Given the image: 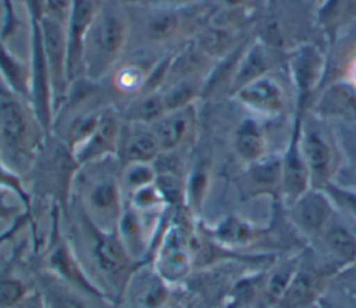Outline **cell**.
<instances>
[{"mask_svg":"<svg viewBox=\"0 0 356 308\" xmlns=\"http://www.w3.org/2000/svg\"><path fill=\"white\" fill-rule=\"evenodd\" d=\"M157 172L153 162H129L121 165V185L128 193L154 183Z\"/></svg>","mask_w":356,"mask_h":308,"instance_id":"25","label":"cell"},{"mask_svg":"<svg viewBox=\"0 0 356 308\" xmlns=\"http://www.w3.org/2000/svg\"><path fill=\"white\" fill-rule=\"evenodd\" d=\"M321 308H335V307L327 301H321Z\"/></svg>","mask_w":356,"mask_h":308,"instance_id":"41","label":"cell"},{"mask_svg":"<svg viewBox=\"0 0 356 308\" xmlns=\"http://www.w3.org/2000/svg\"><path fill=\"white\" fill-rule=\"evenodd\" d=\"M165 112L163 99L159 92L142 93L127 101L124 108L118 112L120 118L125 122H135L152 125Z\"/></svg>","mask_w":356,"mask_h":308,"instance_id":"23","label":"cell"},{"mask_svg":"<svg viewBox=\"0 0 356 308\" xmlns=\"http://www.w3.org/2000/svg\"><path fill=\"white\" fill-rule=\"evenodd\" d=\"M154 269L165 282H178L186 276L189 269V251L181 228L171 226L164 234Z\"/></svg>","mask_w":356,"mask_h":308,"instance_id":"16","label":"cell"},{"mask_svg":"<svg viewBox=\"0 0 356 308\" xmlns=\"http://www.w3.org/2000/svg\"><path fill=\"white\" fill-rule=\"evenodd\" d=\"M342 164L332 183L356 191V122H332Z\"/></svg>","mask_w":356,"mask_h":308,"instance_id":"19","label":"cell"},{"mask_svg":"<svg viewBox=\"0 0 356 308\" xmlns=\"http://www.w3.org/2000/svg\"><path fill=\"white\" fill-rule=\"evenodd\" d=\"M3 14L0 22V37L7 42L21 26V21L14 10V0H1Z\"/></svg>","mask_w":356,"mask_h":308,"instance_id":"32","label":"cell"},{"mask_svg":"<svg viewBox=\"0 0 356 308\" xmlns=\"http://www.w3.org/2000/svg\"><path fill=\"white\" fill-rule=\"evenodd\" d=\"M291 218L299 230L317 236L334 218L335 205L324 190L310 187L291 205Z\"/></svg>","mask_w":356,"mask_h":308,"instance_id":"11","label":"cell"},{"mask_svg":"<svg viewBox=\"0 0 356 308\" xmlns=\"http://www.w3.org/2000/svg\"><path fill=\"white\" fill-rule=\"evenodd\" d=\"M299 264L296 261H289L280 268H277L266 280V302L273 305L278 304L284 296L288 284L291 283Z\"/></svg>","mask_w":356,"mask_h":308,"instance_id":"27","label":"cell"},{"mask_svg":"<svg viewBox=\"0 0 356 308\" xmlns=\"http://www.w3.org/2000/svg\"><path fill=\"white\" fill-rule=\"evenodd\" d=\"M236 100L254 114L274 118L286 110V92L280 79L268 72L234 93Z\"/></svg>","mask_w":356,"mask_h":308,"instance_id":"8","label":"cell"},{"mask_svg":"<svg viewBox=\"0 0 356 308\" xmlns=\"http://www.w3.org/2000/svg\"><path fill=\"white\" fill-rule=\"evenodd\" d=\"M43 51L51 79L54 117L67 99L70 90L68 67H67V44L65 26L49 17H43L39 22Z\"/></svg>","mask_w":356,"mask_h":308,"instance_id":"7","label":"cell"},{"mask_svg":"<svg viewBox=\"0 0 356 308\" xmlns=\"http://www.w3.org/2000/svg\"><path fill=\"white\" fill-rule=\"evenodd\" d=\"M29 37H31V93L29 104L31 108L47 136L51 135L54 122V108H53V87L51 79L43 51L40 26L36 22L29 24Z\"/></svg>","mask_w":356,"mask_h":308,"instance_id":"6","label":"cell"},{"mask_svg":"<svg viewBox=\"0 0 356 308\" xmlns=\"http://www.w3.org/2000/svg\"><path fill=\"white\" fill-rule=\"evenodd\" d=\"M318 276L307 269L298 266L288 289L278 301V308H305L316 297Z\"/></svg>","mask_w":356,"mask_h":308,"instance_id":"24","label":"cell"},{"mask_svg":"<svg viewBox=\"0 0 356 308\" xmlns=\"http://www.w3.org/2000/svg\"><path fill=\"white\" fill-rule=\"evenodd\" d=\"M313 114L327 122H356V85L337 79L324 86Z\"/></svg>","mask_w":356,"mask_h":308,"instance_id":"12","label":"cell"},{"mask_svg":"<svg viewBox=\"0 0 356 308\" xmlns=\"http://www.w3.org/2000/svg\"><path fill=\"white\" fill-rule=\"evenodd\" d=\"M281 186L289 205L310 189V176L299 147V123L296 122L286 151L281 160Z\"/></svg>","mask_w":356,"mask_h":308,"instance_id":"17","label":"cell"},{"mask_svg":"<svg viewBox=\"0 0 356 308\" xmlns=\"http://www.w3.org/2000/svg\"><path fill=\"white\" fill-rule=\"evenodd\" d=\"M0 78L7 87L29 103L31 68L28 62L18 58L0 37Z\"/></svg>","mask_w":356,"mask_h":308,"instance_id":"21","label":"cell"},{"mask_svg":"<svg viewBox=\"0 0 356 308\" xmlns=\"http://www.w3.org/2000/svg\"><path fill=\"white\" fill-rule=\"evenodd\" d=\"M78 189L85 215L102 232H117L124 211L121 162L117 157H107L81 165L72 190Z\"/></svg>","mask_w":356,"mask_h":308,"instance_id":"3","label":"cell"},{"mask_svg":"<svg viewBox=\"0 0 356 308\" xmlns=\"http://www.w3.org/2000/svg\"><path fill=\"white\" fill-rule=\"evenodd\" d=\"M99 0H74L68 21L65 24L67 67L71 85L82 78L83 43L92 19L97 11Z\"/></svg>","mask_w":356,"mask_h":308,"instance_id":"9","label":"cell"},{"mask_svg":"<svg viewBox=\"0 0 356 308\" xmlns=\"http://www.w3.org/2000/svg\"><path fill=\"white\" fill-rule=\"evenodd\" d=\"M323 190L328 194L335 207L343 209L349 216L356 221V191L352 189L342 187L335 183H328L323 187Z\"/></svg>","mask_w":356,"mask_h":308,"instance_id":"31","label":"cell"},{"mask_svg":"<svg viewBox=\"0 0 356 308\" xmlns=\"http://www.w3.org/2000/svg\"><path fill=\"white\" fill-rule=\"evenodd\" d=\"M128 40V12L113 4H99L83 43L82 78L102 83L122 60Z\"/></svg>","mask_w":356,"mask_h":308,"instance_id":"4","label":"cell"},{"mask_svg":"<svg viewBox=\"0 0 356 308\" xmlns=\"http://www.w3.org/2000/svg\"><path fill=\"white\" fill-rule=\"evenodd\" d=\"M317 236L321 237L323 247L334 262L346 266L356 261V237L334 218Z\"/></svg>","mask_w":356,"mask_h":308,"instance_id":"20","label":"cell"},{"mask_svg":"<svg viewBox=\"0 0 356 308\" xmlns=\"http://www.w3.org/2000/svg\"><path fill=\"white\" fill-rule=\"evenodd\" d=\"M15 308H47V304L40 291L32 290L28 291V294L18 302Z\"/></svg>","mask_w":356,"mask_h":308,"instance_id":"36","label":"cell"},{"mask_svg":"<svg viewBox=\"0 0 356 308\" xmlns=\"http://www.w3.org/2000/svg\"><path fill=\"white\" fill-rule=\"evenodd\" d=\"M228 6H238V4H241L243 0H224Z\"/></svg>","mask_w":356,"mask_h":308,"instance_id":"40","label":"cell"},{"mask_svg":"<svg viewBox=\"0 0 356 308\" xmlns=\"http://www.w3.org/2000/svg\"><path fill=\"white\" fill-rule=\"evenodd\" d=\"M26 294V286L21 279L13 276L0 279V308H15Z\"/></svg>","mask_w":356,"mask_h":308,"instance_id":"30","label":"cell"},{"mask_svg":"<svg viewBox=\"0 0 356 308\" xmlns=\"http://www.w3.org/2000/svg\"><path fill=\"white\" fill-rule=\"evenodd\" d=\"M0 189L11 191L22 201V204L26 208H29L31 194L28 193V190L25 189V186L22 183L21 173H18L17 171H14L8 165H6L1 160H0Z\"/></svg>","mask_w":356,"mask_h":308,"instance_id":"29","label":"cell"},{"mask_svg":"<svg viewBox=\"0 0 356 308\" xmlns=\"http://www.w3.org/2000/svg\"><path fill=\"white\" fill-rule=\"evenodd\" d=\"M47 137L31 104L0 78V160L18 173H28Z\"/></svg>","mask_w":356,"mask_h":308,"instance_id":"2","label":"cell"},{"mask_svg":"<svg viewBox=\"0 0 356 308\" xmlns=\"http://www.w3.org/2000/svg\"><path fill=\"white\" fill-rule=\"evenodd\" d=\"M74 0H46L44 17H49L65 26Z\"/></svg>","mask_w":356,"mask_h":308,"instance_id":"34","label":"cell"},{"mask_svg":"<svg viewBox=\"0 0 356 308\" xmlns=\"http://www.w3.org/2000/svg\"><path fill=\"white\" fill-rule=\"evenodd\" d=\"M125 290L132 308H160L168 297L165 280L156 269H140L129 275Z\"/></svg>","mask_w":356,"mask_h":308,"instance_id":"18","label":"cell"},{"mask_svg":"<svg viewBox=\"0 0 356 308\" xmlns=\"http://www.w3.org/2000/svg\"><path fill=\"white\" fill-rule=\"evenodd\" d=\"M128 12L129 40L125 53H139L161 58L191 42L206 24L199 14L185 7L138 6Z\"/></svg>","mask_w":356,"mask_h":308,"instance_id":"1","label":"cell"},{"mask_svg":"<svg viewBox=\"0 0 356 308\" xmlns=\"http://www.w3.org/2000/svg\"><path fill=\"white\" fill-rule=\"evenodd\" d=\"M266 136L259 122L253 118L243 119L234 132V150L236 155L242 161L253 164L266 157Z\"/></svg>","mask_w":356,"mask_h":308,"instance_id":"22","label":"cell"},{"mask_svg":"<svg viewBox=\"0 0 356 308\" xmlns=\"http://www.w3.org/2000/svg\"><path fill=\"white\" fill-rule=\"evenodd\" d=\"M21 1L26 8V12L29 17V24H32V22L39 24L42 21V18L44 17L46 0H21Z\"/></svg>","mask_w":356,"mask_h":308,"instance_id":"35","label":"cell"},{"mask_svg":"<svg viewBox=\"0 0 356 308\" xmlns=\"http://www.w3.org/2000/svg\"><path fill=\"white\" fill-rule=\"evenodd\" d=\"M44 300L47 308H89L79 297L63 290H56L50 293V296L44 297Z\"/></svg>","mask_w":356,"mask_h":308,"instance_id":"33","label":"cell"},{"mask_svg":"<svg viewBox=\"0 0 356 308\" xmlns=\"http://www.w3.org/2000/svg\"><path fill=\"white\" fill-rule=\"evenodd\" d=\"M299 123V147L310 176V187L320 189L334 182L342 154L331 126L327 121L313 115L302 117Z\"/></svg>","mask_w":356,"mask_h":308,"instance_id":"5","label":"cell"},{"mask_svg":"<svg viewBox=\"0 0 356 308\" xmlns=\"http://www.w3.org/2000/svg\"><path fill=\"white\" fill-rule=\"evenodd\" d=\"M25 219H26V215H24V216H21V218L15 219V221H14V223L11 225V228H10L8 230H6V233L0 234V244H1V243H4L7 239H10V237L13 236V233H14V232H17V230L24 225V221H25Z\"/></svg>","mask_w":356,"mask_h":308,"instance_id":"39","label":"cell"},{"mask_svg":"<svg viewBox=\"0 0 356 308\" xmlns=\"http://www.w3.org/2000/svg\"><path fill=\"white\" fill-rule=\"evenodd\" d=\"M135 6H172V7H185L192 0H121Z\"/></svg>","mask_w":356,"mask_h":308,"instance_id":"37","label":"cell"},{"mask_svg":"<svg viewBox=\"0 0 356 308\" xmlns=\"http://www.w3.org/2000/svg\"><path fill=\"white\" fill-rule=\"evenodd\" d=\"M165 200L156 182L129 193V205L139 212H153L160 209Z\"/></svg>","mask_w":356,"mask_h":308,"instance_id":"28","label":"cell"},{"mask_svg":"<svg viewBox=\"0 0 356 308\" xmlns=\"http://www.w3.org/2000/svg\"><path fill=\"white\" fill-rule=\"evenodd\" d=\"M216 239L222 244L243 246L253 240L254 229L238 218H227L214 229Z\"/></svg>","mask_w":356,"mask_h":308,"instance_id":"26","label":"cell"},{"mask_svg":"<svg viewBox=\"0 0 356 308\" xmlns=\"http://www.w3.org/2000/svg\"><path fill=\"white\" fill-rule=\"evenodd\" d=\"M14 215H15V207L6 203V200L0 194V219H10Z\"/></svg>","mask_w":356,"mask_h":308,"instance_id":"38","label":"cell"},{"mask_svg":"<svg viewBox=\"0 0 356 308\" xmlns=\"http://www.w3.org/2000/svg\"><path fill=\"white\" fill-rule=\"evenodd\" d=\"M160 153V146L150 125L122 121L117 147V158L121 165L153 162Z\"/></svg>","mask_w":356,"mask_h":308,"instance_id":"13","label":"cell"},{"mask_svg":"<svg viewBox=\"0 0 356 308\" xmlns=\"http://www.w3.org/2000/svg\"><path fill=\"white\" fill-rule=\"evenodd\" d=\"M96 229V239L93 244L95 264L100 272L108 277V280L120 282L124 277L128 282L131 257L121 243L120 237L114 232H102Z\"/></svg>","mask_w":356,"mask_h":308,"instance_id":"15","label":"cell"},{"mask_svg":"<svg viewBox=\"0 0 356 308\" xmlns=\"http://www.w3.org/2000/svg\"><path fill=\"white\" fill-rule=\"evenodd\" d=\"M196 125L195 104L165 111L156 122L150 125L161 153L179 150L191 137Z\"/></svg>","mask_w":356,"mask_h":308,"instance_id":"14","label":"cell"},{"mask_svg":"<svg viewBox=\"0 0 356 308\" xmlns=\"http://www.w3.org/2000/svg\"><path fill=\"white\" fill-rule=\"evenodd\" d=\"M121 123L122 119L118 111L107 107L93 132L72 150L78 165H86L107 157H117Z\"/></svg>","mask_w":356,"mask_h":308,"instance_id":"10","label":"cell"}]
</instances>
